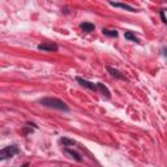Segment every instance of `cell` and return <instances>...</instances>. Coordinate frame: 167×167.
Here are the masks:
<instances>
[{
  "label": "cell",
  "mask_w": 167,
  "mask_h": 167,
  "mask_svg": "<svg viewBox=\"0 0 167 167\" xmlns=\"http://www.w3.org/2000/svg\"><path fill=\"white\" fill-rule=\"evenodd\" d=\"M80 28L82 29L84 32H86V33H90V32H93L94 30V25L93 24H90V22H82L81 25H80Z\"/></svg>",
  "instance_id": "8"
},
{
  "label": "cell",
  "mask_w": 167,
  "mask_h": 167,
  "mask_svg": "<svg viewBox=\"0 0 167 167\" xmlns=\"http://www.w3.org/2000/svg\"><path fill=\"white\" fill-rule=\"evenodd\" d=\"M28 166H29V165H28V163H25V165H24L22 167H28Z\"/></svg>",
  "instance_id": "14"
},
{
  "label": "cell",
  "mask_w": 167,
  "mask_h": 167,
  "mask_svg": "<svg viewBox=\"0 0 167 167\" xmlns=\"http://www.w3.org/2000/svg\"><path fill=\"white\" fill-rule=\"evenodd\" d=\"M109 72L111 73V76H114V77H116V79H119V80H124V81H127V77H125L120 71H118V69H115V68H112V67H107L106 68Z\"/></svg>",
  "instance_id": "4"
},
{
  "label": "cell",
  "mask_w": 167,
  "mask_h": 167,
  "mask_svg": "<svg viewBox=\"0 0 167 167\" xmlns=\"http://www.w3.org/2000/svg\"><path fill=\"white\" fill-rule=\"evenodd\" d=\"M38 50L52 52V51H58V46L54 43H41V45H38Z\"/></svg>",
  "instance_id": "5"
},
{
  "label": "cell",
  "mask_w": 167,
  "mask_h": 167,
  "mask_svg": "<svg viewBox=\"0 0 167 167\" xmlns=\"http://www.w3.org/2000/svg\"><path fill=\"white\" fill-rule=\"evenodd\" d=\"M39 103L45 107H50V109H55V110H60V111H69V107L67 106V103L63 102L62 99L58 98H51L47 97L39 101Z\"/></svg>",
  "instance_id": "1"
},
{
  "label": "cell",
  "mask_w": 167,
  "mask_h": 167,
  "mask_svg": "<svg viewBox=\"0 0 167 167\" xmlns=\"http://www.w3.org/2000/svg\"><path fill=\"white\" fill-rule=\"evenodd\" d=\"M19 153V148L17 146H7L0 150V159H7L13 157L15 154Z\"/></svg>",
  "instance_id": "2"
},
{
  "label": "cell",
  "mask_w": 167,
  "mask_h": 167,
  "mask_svg": "<svg viewBox=\"0 0 167 167\" xmlns=\"http://www.w3.org/2000/svg\"><path fill=\"white\" fill-rule=\"evenodd\" d=\"M102 33L107 37H112V38H116L118 37V32L116 30H110V29H102Z\"/></svg>",
  "instance_id": "10"
},
{
  "label": "cell",
  "mask_w": 167,
  "mask_h": 167,
  "mask_svg": "<svg viewBox=\"0 0 167 167\" xmlns=\"http://www.w3.org/2000/svg\"><path fill=\"white\" fill-rule=\"evenodd\" d=\"M110 4L112 5V7H116V8H123V9L129 11V12H136V9H135L133 7H131V5H128V4H123V3H112V2H110Z\"/></svg>",
  "instance_id": "6"
},
{
  "label": "cell",
  "mask_w": 167,
  "mask_h": 167,
  "mask_svg": "<svg viewBox=\"0 0 167 167\" xmlns=\"http://www.w3.org/2000/svg\"><path fill=\"white\" fill-rule=\"evenodd\" d=\"M124 37H125V39H129V41H133V42H139V39H137L131 32H125L124 33Z\"/></svg>",
  "instance_id": "11"
},
{
  "label": "cell",
  "mask_w": 167,
  "mask_h": 167,
  "mask_svg": "<svg viewBox=\"0 0 167 167\" xmlns=\"http://www.w3.org/2000/svg\"><path fill=\"white\" fill-rule=\"evenodd\" d=\"M161 17H162V21L167 25V19L165 17V12H163V11H161Z\"/></svg>",
  "instance_id": "13"
},
{
  "label": "cell",
  "mask_w": 167,
  "mask_h": 167,
  "mask_svg": "<svg viewBox=\"0 0 167 167\" xmlns=\"http://www.w3.org/2000/svg\"><path fill=\"white\" fill-rule=\"evenodd\" d=\"M65 153L69 154V156L72 157V158H75L77 162H81V161H82V158H81L80 154L77 153V152H75V150H72V149H65Z\"/></svg>",
  "instance_id": "9"
},
{
  "label": "cell",
  "mask_w": 167,
  "mask_h": 167,
  "mask_svg": "<svg viewBox=\"0 0 167 167\" xmlns=\"http://www.w3.org/2000/svg\"><path fill=\"white\" fill-rule=\"evenodd\" d=\"M97 89H98V90H99L101 93H102V94L105 95L106 98H110V97H111V94H110V92H109V89H107V88L103 85V84L98 82V84H97Z\"/></svg>",
  "instance_id": "7"
},
{
  "label": "cell",
  "mask_w": 167,
  "mask_h": 167,
  "mask_svg": "<svg viewBox=\"0 0 167 167\" xmlns=\"http://www.w3.org/2000/svg\"><path fill=\"white\" fill-rule=\"evenodd\" d=\"M60 141L63 142V144H65V145H75L76 144L73 140H68V139H62Z\"/></svg>",
  "instance_id": "12"
},
{
  "label": "cell",
  "mask_w": 167,
  "mask_h": 167,
  "mask_svg": "<svg viewBox=\"0 0 167 167\" xmlns=\"http://www.w3.org/2000/svg\"><path fill=\"white\" fill-rule=\"evenodd\" d=\"M77 82H80V85L81 86H85V88H88L89 90H98L97 89V85L95 84H93V82H90V81H88V80H84V79H81V77H77Z\"/></svg>",
  "instance_id": "3"
}]
</instances>
